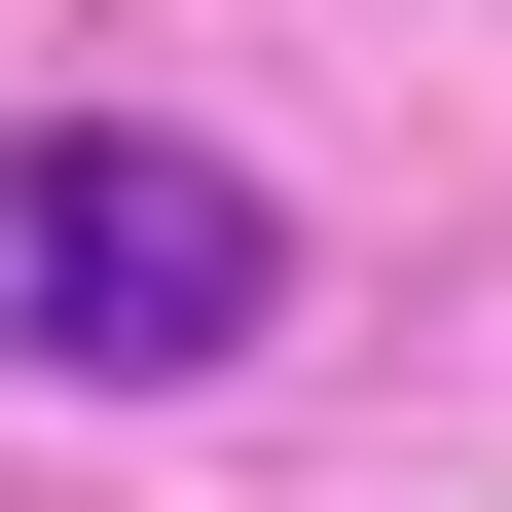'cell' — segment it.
Listing matches in <instances>:
<instances>
[{
    "instance_id": "1",
    "label": "cell",
    "mask_w": 512,
    "mask_h": 512,
    "mask_svg": "<svg viewBox=\"0 0 512 512\" xmlns=\"http://www.w3.org/2000/svg\"><path fill=\"white\" fill-rule=\"evenodd\" d=\"M0 330L110 366V403H183V366L293 330V220H256L183 110H37V147H0Z\"/></svg>"
}]
</instances>
